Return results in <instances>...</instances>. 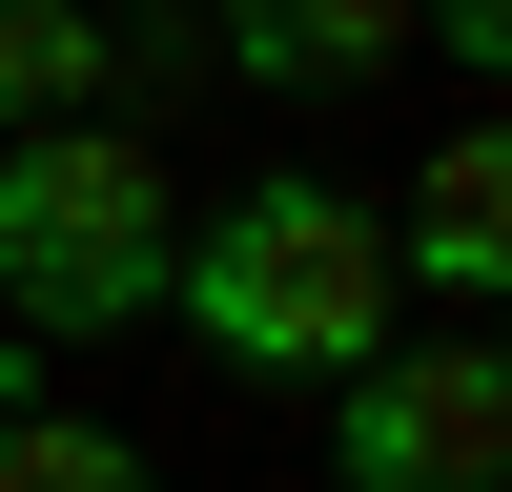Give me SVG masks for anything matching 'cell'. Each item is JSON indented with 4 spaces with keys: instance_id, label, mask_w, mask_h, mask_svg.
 <instances>
[{
    "instance_id": "cell-4",
    "label": "cell",
    "mask_w": 512,
    "mask_h": 492,
    "mask_svg": "<svg viewBox=\"0 0 512 492\" xmlns=\"http://www.w3.org/2000/svg\"><path fill=\"white\" fill-rule=\"evenodd\" d=\"M390 267L512 328V103H492V123H451V144L410 164V205H390Z\"/></svg>"
},
{
    "instance_id": "cell-9",
    "label": "cell",
    "mask_w": 512,
    "mask_h": 492,
    "mask_svg": "<svg viewBox=\"0 0 512 492\" xmlns=\"http://www.w3.org/2000/svg\"><path fill=\"white\" fill-rule=\"evenodd\" d=\"M103 21H123V41H205V0H103Z\"/></svg>"
},
{
    "instance_id": "cell-3",
    "label": "cell",
    "mask_w": 512,
    "mask_h": 492,
    "mask_svg": "<svg viewBox=\"0 0 512 492\" xmlns=\"http://www.w3.org/2000/svg\"><path fill=\"white\" fill-rule=\"evenodd\" d=\"M328 492H512V328L369 349L328 390Z\"/></svg>"
},
{
    "instance_id": "cell-8",
    "label": "cell",
    "mask_w": 512,
    "mask_h": 492,
    "mask_svg": "<svg viewBox=\"0 0 512 492\" xmlns=\"http://www.w3.org/2000/svg\"><path fill=\"white\" fill-rule=\"evenodd\" d=\"M410 41H451L472 82H512V0H410Z\"/></svg>"
},
{
    "instance_id": "cell-2",
    "label": "cell",
    "mask_w": 512,
    "mask_h": 492,
    "mask_svg": "<svg viewBox=\"0 0 512 492\" xmlns=\"http://www.w3.org/2000/svg\"><path fill=\"white\" fill-rule=\"evenodd\" d=\"M164 267H185V185L144 123H21L0 144V328L21 349L164 328Z\"/></svg>"
},
{
    "instance_id": "cell-1",
    "label": "cell",
    "mask_w": 512,
    "mask_h": 492,
    "mask_svg": "<svg viewBox=\"0 0 512 492\" xmlns=\"http://www.w3.org/2000/svg\"><path fill=\"white\" fill-rule=\"evenodd\" d=\"M164 328H205V349H226V369H267V390H349V369L410 328L390 205H369V185H328V164H267V185L185 205Z\"/></svg>"
},
{
    "instance_id": "cell-7",
    "label": "cell",
    "mask_w": 512,
    "mask_h": 492,
    "mask_svg": "<svg viewBox=\"0 0 512 492\" xmlns=\"http://www.w3.org/2000/svg\"><path fill=\"white\" fill-rule=\"evenodd\" d=\"M0 492H164V451L103 410H0Z\"/></svg>"
},
{
    "instance_id": "cell-5",
    "label": "cell",
    "mask_w": 512,
    "mask_h": 492,
    "mask_svg": "<svg viewBox=\"0 0 512 492\" xmlns=\"http://www.w3.org/2000/svg\"><path fill=\"white\" fill-rule=\"evenodd\" d=\"M205 62L267 82V103H349L410 62V0H205Z\"/></svg>"
},
{
    "instance_id": "cell-10",
    "label": "cell",
    "mask_w": 512,
    "mask_h": 492,
    "mask_svg": "<svg viewBox=\"0 0 512 492\" xmlns=\"http://www.w3.org/2000/svg\"><path fill=\"white\" fill-rule=\"evenodd\" d=\"M0 410H41V349H21V328H0Z\"/></svg>"
},
{
    "instance_id": "cell-6",
    "label": "cell",
    "mask_w": 512,
    "mask_h": 492,
    "mask_svg": "<svg viewBox=\"0 0 512 492\" xmlns=\"http://www.w3.org/2000/svg\"><path fill=\"white\" fill-rule=\"evenodd\" d=\"M21 123H123V21L103 0H0V144Z\"/></svg>"
}]
</instances>
